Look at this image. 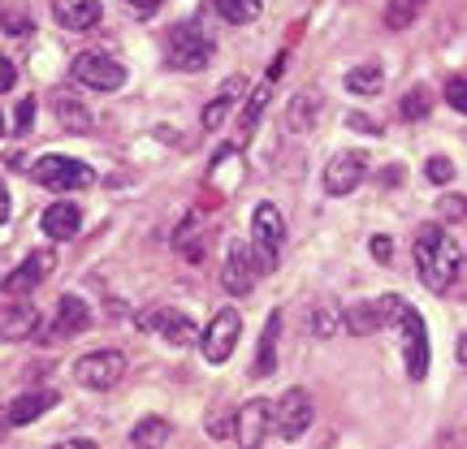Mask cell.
I'll use <instances>...</instances> for the list:
<instances>
[{
  "instance_id": "obj_1",
  "label": "cell",
  "mask_w": 467,
  "mask_h": 449,
  "mask_svg": "<svg viewBox=\"0 0 467 449\" xmlns=\"http://www.w3.org/2000/svg\"><path fill=\"white\" fill-rule=\"evenodd\" d=\"M416 268H420V281L429 285L433 294H446L454 281H459V268H463V255L454 247V238L441 225H420L416 242Z\"/></svg>"
},
{
  "instance_id": "obj_2",
  "label": "cell",
  "mask_w": 467,
  "mask_h": 449,
  "mask_svg": "<svg viewBox=\"0 0 467 449\" xmlns=\"http://www.w3.org/2000/svg\"><path fill=\"white\" fill-rule=\"evenodd\" d=\"M251 250H255V268H260V277L277 268L282 260V247H285V220L282 212L273 208V203H260L255 212H251Z\"/></svg>"
},
{
  "instance_id": "obj_3",
  "label": "cell",
  "mask_w": 467,
  "mask_h": 449,
  "mask_svg": "<svg viewBox=\"0 0 467 449\" xmlns=\"http://www.w3.org/2000/svg\"><path fill=\"white\" fill-rule=\"evenodd\" d=\"M165 61L173 69H182V74H195V69H203L213 61V39L203 35L200 22H178V26L169 31Z\"/></svg>"
},
{
  "instance_id": "obj_4",
  "label": "cell",
  "mask_w": 467,
  "mask_h": 449,
  "mask_svg": "<svg viewBox=\"0 0 467 449\" xmlns=\"http://www.w3.org/2000/svg\"><path fill=\"white\" fill-rule=\"evenodd\" d=\"M121 376H126V354L121 350H91V354H83L74 363V381L83 389H96V393L121 384Z\"/></svg>"
},
{
  "instance_id": "obj_5",
  "label": "cell",
  "mask_w": 467,
  "mask_h": 449,
  "mask_svg": "<svg viewBox=\"0 0 467 449\" xmlns=\"http://www.w3.org/2000/svg\"><path fill=\"white\" fill-rule=\"evenodd\" d=\"M31 178L39 186H52V190H78V186L96 182V173H91L83 160H74V156H39L31 168Z\"/></svg>"
},
{
  "instance_id": "obj_6",
  "label": "cell",
  "mask_w": 467,
  "mask_h": 449,
  "mask_svg": "<svg viewBox=\"0 0 467 449\" xmlns=\"http://www.w3.org/2000/svg\"><path fill=\"white\" fill-rule=\"evenodd\" d=\"M238 333H243V316H238L234 307H221L217 316L208 320V329H203V337H200L203 359L213 367H221L234 354V346H238Z\"/></svg>"
},
{
  "instance_id": "obj_7",
  "label": "cell",
  "mask_w": 467,
  "mask_h": 449,
  "mask_svg": "<svg viewBox=\"0 0 467 449\" xmlns=\"http://www.w3.org/2000/svg\"><path fill=\"white\" fill-rule=\"evenodd\" d=\"M273 423H277V411H273L268 398H251L247 406H238V415H234L238 449H260L268 441V433H273Z\"/></svg>"
},
{
  "instance_id": "obj_8",
  "label": "cell",
  "mask_w": 467,
  "mask_h": 449,
  "mask_svg": "<svg viewBox=\"0 0 467 449\" xmlns=\"http://www.w3.org/2000/svg\"><path fill=\"white\" fill-rule=\"evenodd\" d=\"M74 78L91 91H121L126 87V66L113 61L109 52H78L74 56Z\"/></svg>"
},
{
  "instance_id": "obj_9",
  "label": "cell",
  "mask_w": 467,
  "mask_h": 449,
  "mask_svg": "<svg viewBox=\"0 0 467 449\" xmlns=\"http://www.w3.org/2000/svg\"><path fill=\"white\" fill-rule=\"evenodd\" d=\"M255 277H260V268H255V250H251V242H230L225 264H221V285H225V294L247 299L251 290H255Z\"/></svg>"
},
{
  "instance_id": "obj_10",
  "label": "cell",
  "mask_w": 467,
  "mask_h": 449,
  "mask_svg": "<svg viewBox=\"0 0 467 449\" xmlns=\"http://www.w3.org/2000/svg\"><path fill=\"white\" fill-rule=\"evenodd\" d=\"M399 329H402V354H407V376H411V381H424V376H429V333H424V316H420L416 307H402Z\"/></svg>"
},
{
  "instance_id": "obj_11",
  "label": "cell",
  "mask_w": 467,
  "mask_h": 449,
  "mask_svg": "<svg viewBox=\"0 0 467 449\" xmlns=\"http://www.w3.org/2000/svg\"><path fill=\"white\" fill-rule=\"evenodd\" d=\"M52 268H57V255H52V250H31V255H26V260H22V264L5 277V285H0V290H5L9 299H26L35 285H44V277H48Z\"/></svg>"
},
{
  "instance_id": "obj_12",
  "label": "cell",
  "mask_w": 467,
  "mask_h": 449,
  "mask_svg": "<svg viewBox=\"0 0 467 449\" xmlns=\"http://www.w3.org/2000/svg\"><path fill=\"white\" fill-rule=\"evenodd\" d=\"M307 428H312V398H307V389H285L282 402H277V433L285 441H299Z\"/></svg>"
},
{
  "instance_id": "obj_13",
  "label": "cell",
  "mask_w": 467,
  "mask_h": 449,
  "mask_svg": "<svg viewBox=\"0 0 467 449\" xmlns=\"http://www.w3.org/2000/svg\"><path fill=\"white\" fill-rule=\"evenodd\" d=\"M282 69H285V56H277V61L268 66L265 83H260V87H255V91L247 96V104H243V117H238V148H243V143H251V134H255V126H260V113H265L268 96H273V83L282 78Z\"/></svg>"
},
{
  "instance_id": "obj_14",
  "label": "cell",
  "mask_w": 467,
  "mask_h": 449,
  "mask_svg": "<svg viewBox=\"0 0 467 449\" xmlns=\"http://www.w3.org/2000/svg\"><path fill=\"white\" fill-rule=\"evenodd\" d=\"M243 178H247V168H243V156H238V143H225V148L213 156L208 173H203V182L213 186V190H221V195H234V190L243 186Z\"/></svg>"
},
{
  "instance_id": "obj_15",
  "label": "cell",
  "mask_w": 467,
  "mask_h": 449,
  "mask_svg": "<svg viewBox=\"0 0 467 449\" xmlns=\"http://www.w3.org/2000/svg\"><path fill=\"white\" fill-rule=\"evenodd\" d=\"M359 182H364V156H359V151H337L334 160L325 165V190H329L334 199L350 195Z\"/></svg>"
},
{
  "instance_id": "obj_16",
  "label": "cell",
  "mask_w": 467,
  "mask_h": 449,
  "mask_svg": "<svg viewBox=\"0 0 467 449\" xmlns=\"http://www.w3.org/2000/svg\"><path fill=\"white\" fill-rule=\"evenodd\" d=\"M143 329L161 333L165 342H173V346H195V342H200V329H195V320L182 316V311H173V307H161V311L143 316Z\"/></svg>"
},
{
  "instance_id": "obj_17",
  "label": "cell",
  "mask_w": 467,
  "mask_h": 449,
  "mask_svg": "<svg viewBox=\"0 0 467 449\" xmlns=\"http://www.w3.org/2000/svg\"><path fill=\"white\" fill-rule=\"evenodd\" d=\"M52 17H57V26H66V31H91V26H100V0H52Z\"/></svg>"
},
{
  "instance_id": "obj_18",
  "label": "cell",
  "mask_w": 467,
  "mask_h": 449,
  "mask_svg": "<svg viewBox=\"0 0 467 449\" xmlns=\"http://www.w3.org/2000/svg\"><path fill=\"white\" fill-rule=\"evenodd\" d=\"M52 406H57V393H52V389H31V393H17V398L5 406V419H9V428H22V423H35L39 415H48Z\"/></svg>"
},
{
  "instance_id": "obj_19",
  "label": "cell",
  "mask_w": 467,
  "mask_h": 449,
  "mask_svg": "<svg viewBox=\"0 0 467 449\" xmlns=\"http://www.w3.org/2000/svg\"><path fill=\"white\" fill-rule=\"evenodd\" d=\"M87 324H91V307H87L78 294H66V299L57 302V320H52V337H78L87 333Z\"/></svg>"
},
{
  "instance_id": "obj_20",
  "label": "cell",
  "mask_w": 467,
  "mask_h": 449,
  "mask_svg": "<svg viewBox=\"0 0 467 449\" xmlns=\"http://www.w3.org/2000/svg\"><path fill=\"white\" fill-rule=\"evenodd\" d=\"M39 329V311L35 302H9L0 311V342H26Z\"/></svg>"
},
{
  "instance_id": "obj_21",
  "label": "cell",
  "mask_w": 467,
  "mask_h": 449,
  "mask_svg": "<svg viewBox=\"0 0 467 449\" xmlns=\"http://www.w3.org/2000/svg\"><path fill=\"white\" fill-rule=\"evenodd\" d=\"M243 91H247V78H243V74H230V78L221 83L217 96L203 104V130H217L221 121H225V113H230L234 104L243 100Z\"/></svg>"
},
{
  "instance_id": "obj_22",
  "label": "cell",
  "mask_w": 467,
  "mask_h": 449,
  "mask_svg": "<svg viewBox=\"0 0 467 449\" xmlns=\"http://www.w3.org/2000/svg\"><path fill=\"white\" fill-rule=\"evenodd\" d=\"M83 230V212H78V203H52L48 212H44V233H48L52 242H69V238H78Z\"/></svg>"
},
{
  "instance_id": "obj_23",
  "label": "cell",
  "mask_w": 467,
  "mask_h": 449,
  "mask_svg": "<svg viewBox=\"0 0 467 449\" xmlns=\"http://www.w3.org/2000/svg\"><path fill=\"white\" fill-rule=\"evenodd\" d=\"M173 247L182 250V260L191 264H203V250H208V238H203V217L200 212H191V217L173 230Z\"/></svg>"
},
{
  "instance_id": "obj_24",
  "label": "cell",
  "mask_w": 467,
  "mask_h": 449,
  "mask_svg": "<svg viewBox=\"0 0 467 449\" xmlns=\"http://www.w3.org/2000/svg\"><path fill=\"white\" fill-rule=\"evenodd\" d=\"M320 108H325V100H320V91H299V96L290 100V113H285V126H290V130H295V134L317 130Z\"/></svg>"
},
{
  "instance_id": "obj_25",
  "label": "cell",
  "mask_w": 467,
  "mask_h": 449,
  "mask_svg": "<svg viewBox=\"0 0 467 449\" xmlns=\"http://www.w3.org/2000/svg\"><path fill=\"white\" fill-rule=\"evenodd\" d=\"M277 337H282V316L273 311L265 320V333H260V350H255V363H251V376L255 381H265L268 372L277 367Z\"/></svg>"
},
{
  "instance_id": "obj_26",
  "label": "cell",
  "mask_w": 467,
  "mask_h": 449,
  "mask_svg": "<svg viewBox=\"0 0 467 449\" xmlns=\"http://www.w3.org/2000/svg\"><path fill=\"white\" fill-rule=\"evenodd\" d=\"M342 329L355 333V337H368V333H377V329H385L381 302H359V307H347V311H342Z\"/></svg>"
},
{
  "instance_id": "obj_27",
  "label": "cell",
  "mask_w": 467,
  "mask_h": 449,
  "mask_svg": "<svg viewBox=\"0 0 467 449\" xmlns=\"http://www.w3.org/2000/svg\"><path fill=\"white\" fill-rule=\"evenodd\" d=\"M169 441V419L161 415H148V419H139L130 428V445L134 449H161Z\"/></svg>"
},
{
  "instance_id": "obj_28",
  "label": "cell",
  "mask_w": 467,
  "mask_h": 449,
  "mask_svg": "<svg viewBox=\"0 0 467 449\" xmlns=\"http://www.w3.org/2000/svg\"><path fill=\"white\" fill-rule=\"evenodd\" d=\"M385 87V69L377 61H364V66H355L347 74V91L350 96H377Z\"/></svg>"
},
{
  "instance_id": "obj_29",
  "label": "cell",
  "mask_w": 467,
  "mask_h": 449,
  "mask_svg": "<svg viewBox=\"0 0 467 449\" xmlns=\"http://www.w3.org/2000/svg\"><path fill=\"white\" fill-rule=\"evenodd\" d=\"M424 5H429V0H389V5H385V26H389V31H407V26L424 14Z\"/></svg>"
},
{
  "instance_id": "obj_30",
  "label": "cell",
  "mask_w": 467,
  "mask_h": 449,
  "mask_svg": "<svg viewBox=\"0 0 467 449\" xmlns=\"http://www.w3.org/2000/svg\"><path fill=\"white\" fill-rule=\"evenodd\" d=\"M213 9L234 26H247V22L260 17V0H213Z\"/></svg>"
},
{
  "instance_id": "obj_31",
  "label": "cell",
  "mask_w": 467,
  "mask_h": 449,
  "mask_svg": "<svg viewBox=\"0 0 467 449\" xmlns=\"http://www.w3.org/2000/svg\"><path fill=\"white\" fill-rule=\"evenodd\" d=\"M429 108H433V91H429V87H411V91L402 96V104H399V113L407 117V121H424Z\"/></svg>"
},
{
  "instance_id": "obj_32",
  "label": "cell",
  "mask_w": 467,
  "mask_h": 449,
  "mask_svg": "<svg viewBox=\"0 0 467 449\" xmlns=\"http://www.w3.org/2000/svg\"><path fill=\"white\" fill-rule=\"evenodd\" d=\"M57 117H61V130H69V134L91 130V113H87L83 104H74V100H57Z\"/></svg>"
},
{
  "instance_id": "obj_33",
  "label": "cell",
  "mask_w": 467,
  "mask_h": 449,
  "mask_svg": "<svg viewBox=\"0 0 467 449\" xmlns=\"http://www.w3.org/2000/svg\"><path fill=\"white\" fill-rule=\"evenodd\" d=\"M337 329H342V316H334L329 307H317V311H312V333L317 337H334Z\"/></svg>"
},
{
  "instance_id": "obj_34",
  "label": "cell",
  "mask_w": 467,
  "mask_h": 449,
  "mask_svg": "<svg viewBox=\"0 0 467 449\" xmlns=\"http://www.w3.org/2000/svg\"><path fill=\"white\" fill-rule=\"evenodd\" d=\"M0 17H5V31H9V35L35 31V22H31V14H26V9H0Z\"/></svg>"
},
{
  "instance_id": "obj_35",
  "label": "cell",
  "mask_w": 467,
  "mask_h": 449,
  "mask_svg": "<svg viewBox=\"0 0 467 449\" xmlns=\"http://www.w3.org/2000/svg\"><path fill=\"white\" fill-rule=\"evenodd\" d=\"M446 104L454 113H467V78H451L446 83Z\"/></svg>"
},
{
  "instance_id": "obj_36",
  "label": "cell",
  "mask_w": 467,
  "mask_h": 449,
  "mask_svg": "<svg viewBox=\"0 0 467 449\" xmlns=\"http://www.w3.org/2000/svg\"><path fill=\"white\" fill-rule=\"evenodd\" d=\"M437 217L463 220V217H467V199H459V195H446V199H437Z\"/></svg>"
},
{
  "instance_id": "obj_37",
  "label": "cell",
  "mask_w": 467,
  "mask_h": 449,
  "mask_svg": "<svg viewBox=\"0 0 467 449\" xmlns=\"http://www.w3.org/2000/svg\"><path fill=\"white\" fill-rule=\"evenodd\" d=\"M424 173H429V182H437V186H446L454 178V165L451 160H446V156H433V160H429V168H424Z\"/></svg>"
},
{
  "instance_id": "obj_38",
  "label": "cell",
  "mask_w": 467,
  "mask_h": 449,
  "mask_svg": "<svg viewBox=\"0 0 467 449\" xmlns=\"http://www.w3.org/2000/svg\"><path fill=\"white\" fill-rule=\"evenodd\" d=\"M14 121H17V126H14L17 134H31V126H35V100H22V104H17Z\"/></svg>"
},
{
  "instance_id": "obj_39",
  "label": "cell",
  "mask_w": 467,
  "mask_h": 449,
  "mask_svg": "<svg viewBox=\"0 0 467 449\" xmlns=\"http://www.w3.org/2000/svg\"><path fill=\"white\" fill-rule=\"evenodd\" d=\"M368 250H372V260H381V264H389V255H394V242H389V238H372V242H368Z\"/></svg>"
},
{
  "instance_id": "obj_40",
  "label": "cell",
  "mask_w": 467,
  "mask_h": 449,
  "mask_svg": "<svg viewBox=\"0 0 467 449\" xmlns=\"http://www.w3.org/2000/svg\"><path fill=\"white\" fill-rule=\"evenodd\" d=\"M350 126H355L359 134H381V126H377L372 117H364V113H355V117H350Z\"/></svg>"
},
{
  "instance_id": "obj_41",
  "label": "cell",
  "mask_w": 467,
  "mask_h": 449,
  "mask_svg": "<svg viewBox=\"0 0 467 449\" xmlns=\"http://www.w3.org/2000/svg\"><path fill=\"white\" fill-rule=\"evenodd\" d=\"M126 5H130V9H134L139 17H151L156 9H161V0H126Z\"/></svg>"
},
{
  "instance_id": "obj_42",
  "label": "cell",
  "mask_w": 467,
  "mask_h": 449,
  "mask_svg": "<svg viewBox=\"0 0 467 449\" xmlns=\"http://www.w3.org/2000/svg\"><path fill=\"white\" fill-rule=\"evenodd\" d=\"M0 91H14V66L0 56Z\"/></svg>"
},
{
  "instance_id": "obj_43",
  "label": "cell",
  "mask_w": 467,
  "mask_h": 449,
  "mask_svg": "<svg viewBox=\"0 0 467 449\" xmlns=\"http://www.w3.org/2000/svg\"><path fill=\"white\" fill-rule=\"evenodd\" d=\"M5 220H9V186L0 182V225H5Z\"/></svg>"
},
{
  "instance_id": "obj_44",
  "label": "cell",
  "mask_w": 467,
  "mask_h": 449,
  "mask_svg": "<svg viewBox=\"0 0 467 449\" xmlns=\"http://www.w3.org/2000/svg\"><path fill=\"white\" fill-rule=\"evenodd\" d=\"M57 449H96V441H83V436H78V441H61Z\"/></svg>"
},
{
  "instance_id": "obj_45",
  "label": "cell",
  "mask_w": 467,
  "mask_h": 449,
  "mask_svg": "<svg viewBox=\"0 0 467 449\" xmlns=\"http://www.w3.org/2000/svg\"><path fill=\"white\" fill-rule=\"evenodd\" d=\"M459 363H463V367H467V333H463V337H459Z\"/></svg>"
},
{
  "instance_id": "obj_46",
  "label": "cell",
  "mask_w": 467,
  "mask_h": 449,
  "mask_svg": "<svg viewBox=\"0 0 467 449\" xmlns=\"http://www.w3.org/2000/svg\"><path fill=\"white\" fill-rule=\"evenodd\" d=\"M5 428H9V419H5V415H0V436H5Z\"/></svg>"
},
{
  "instance_id": "obj_47",
  "label": "cell",
  "mask_w": 467,
  "mask_h": 449,
  "mask_svg": "<svg viewBox=\"0 0 467 449\" xmlns=\"http://www.w3.org/2000/svg\"><path fill=\"white\" fill-rule=\"evenodd\" d=\"M0 138H5V117H0Z\"/></svg>"
},
{
  "instance_id": "obj_48",
  "label": "cell",
  "mask_w": 467,
  "mask_h": 449,
  "mask_svg": "<svg viewBox=\"0 0 467 449\" xmlns=\"http://www.w3.org/2000/svg\"><path fill=\"white\" fill-rule=\"evenodd\" d=\"M0 285H5V272H0Z\"/></svg>"
}]
</instances>
